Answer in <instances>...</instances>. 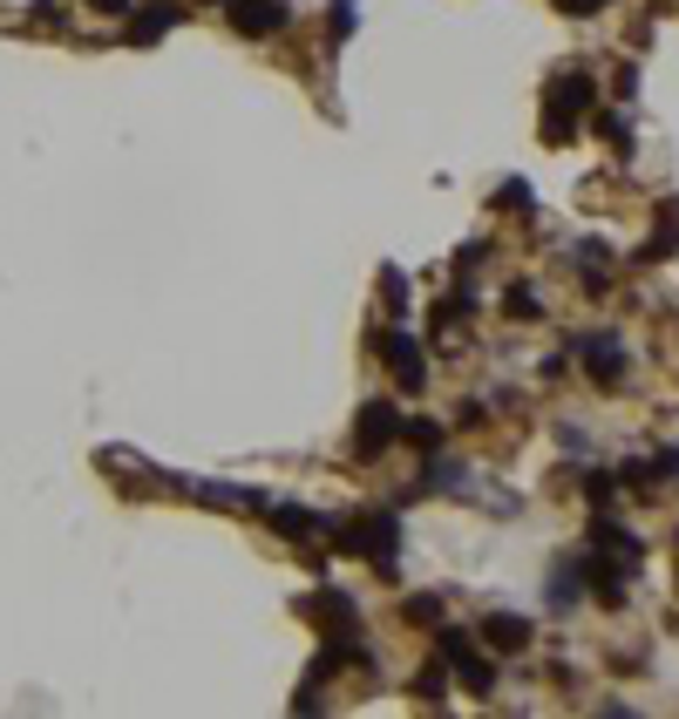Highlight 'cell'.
<instances>
[{
  "label": "cell",
  "instance_id": "8992f818",
  "mask_svg": "<svg viewBox=\"0 0 679 719\" xmlns=\"http://www.w3.org/2000/svg\"><path fill=\"white\" fill-rule=\"evenodd\" d=\"M184 21V8H177V0H150V8L143 14H130V42H164V27H177Z\"/></svg>",
  "mask_w": 679,
  "mask_h": 719
},
{
  "label": "cell",
  "instance_id": "4fadbf2b",
  "mask_svg": "<svg viewBox=\"0 0 679 719\" xmlns=\"http://www.w3.org/2000/svg\"><path fill=\"white\" fill-rule=\"evenodd\" d=\"M408 434H415V449H435V442H442V428H435V421H415Z\"/></svg>",
  "mask_w": 679,
  "mask_h": 719
},
{
  "label": "cell",
  "instance_id": "9a60e30c",
  "mask_svg": "<svg viewBox=\"0 0 679 719\" xmlns=\"http://www.w3.org/2000/svg\"><path fill=\"white\" fill-rule=\"evenodd\" d=\"M89 8H96V14H123V8H130V0H89Z\"/></svg>",
  "mask_w": 679,
  "mask_h": 719
},
{
  "label": "cell",
  "instance_id": "30bf717a",
  "mask_svg": "<svg viewBox=\"0 0 679 719\" xmlns=\"http://www.w3.org/2000/svg\"><path fill=\"white\" fill-rule=\"evenodd\" d=\"M578 272L591 278V286H605V272H612V265H605V245H584V252H578Z\"/></svg>",
  "mask_w": 679,
  "mask_h": 719
},
{
  "label": "cell",
  "instance_id": "3957f363",
  "mask_svg": "<svg viewBox=\"0 0 679 719\" xmlns=\"http://www.w3.org/2000/svg\"><path fill=\"white\" fill-rule=\"evenodd\" d=\"M374 346L387 353V367H394V380H402V387H421V380H428V360H421V340H408V333H381Z\"/></svg>",
  "mask_w": 679,
  "mask_h": 719
},
{
  "label": "cell",
  "instance_id": "5b68a950",
  "mask_svg": "<svg viewBox=\"0 0 679 719\" xmlns=\"http://www.w3.org/2000/svg\"><path fill=\"white\" fill-rule=\"evenodd\" d=\"M231 27L238 34H278L286 27V8H278V0H231Z\"/></svg>",
  "mask_w": 679,
  "mask_h": 719
},
{
  "label": "cell",
  "instance_id": "6da1fadb",
  "mask_svg": "<svg viewBox=\"0 0 679 719\" xmlns=\"http://www.w3.org/2000/svg\"><path fill=\"white\" fill-rule=\"evenodd\" d=\"M591 115V75H557L550 82V109H544V143H565Z\"/></svg>",
  "mask_w": 679,
  "mask_h": 719
},
{
  "label": "cell",
  "instance_id": "5bb4252c",
  "mask_svg": "<svg viewBox=\"0 0 679 719\" xmlns=\"http://www.w3.org/2000/svg\"><path fill=\"white\" fill-rule=\"evenodd\" d=\"M557 8H565V14H598L605 0H557Z\"/></svg>",
  "mask_w": 679,
  "mask_h": 719
},
{
  "label": "cell",
  "instance_id": "ba28073f",
  "mask_svg": "<svg viewBox=\"0 0 679 719\" xmlns=\"http://www.w3.org/2000/svg\"><path fill=\"white\" fill-rule=\"evenodd\" d=\"M490 645H496V652L530 645V624H524V618H490Z\"/></svg>",
  "mask_w": 679,
  "mask_h": 719
},
{
  "label": "cell",
  "instance_id": "277c9868",
  "mask_svg": "<svg viewBox=\"0 0 679 719\" xmlns=\"http://www.w3.org/2000/svg\"><path fill=\"white\" fill-rule=\"evenodd\" d=\"M394 434H402V414H394L387 401H374V408H361V428H353V455H381Z\"/></svg>",
  "mask_w": 679,
  "mask_h": 719
},
{
  "label": "cell",
  "instance_id": "9c48e42d",
  "mask_svg": "<svg viewBox=\"0 0 679 719\" xmlns=\"http://www.w3.org/2000/svg\"><path fill=\"white\" fill-rule=\"evenodd\" d=\"M591 374H598V387H618V346L612 340L591 346Z\"/></svg>",
  "mask_w": 679,
  "mask_h": 719
},
{
  "label": "cell",
  "instance_id": "52a82bcc",
  "mask_svg": "<svg viewBox=\"0 0 679 719\" xmlns=\"http://www.w3.org/2000/svg\"><path fill=\"white\" fill-rule=\"evenodd\" d=\"M306 618H319V624H347L353 631V605L340 590H319V597H306Z\"/></svg>",
  "mask_w": 679,
  "mask_h": 719
},
{
  "label": "cell",
  "instance_id": "7c38bea8",
  "mask_svg": "<svg viewBox=\"0 0 679 719\" xmlns=\"http://www.w3.org/2000/svg\"><path fill=\"white\" fill-rule=\"evenodd\" d=\"M496 204H510V211H530V190H524V184H503V197H496Z\"/></svg>",
  "mask_w": 679,
  "mask_h": 719
},
{
  "label": "cell",
  "instance_id": "7a4b0ae2",
  "mask_svg": "<svg viewBox=\"0 0 679 719\" xmlns=\"http://www.w3.org/2000/svg\"><path fill=\"white\" fill-rule=\"evenodd\" d=\"M394 537H402V523H394V516H368V523H347V530H340V550L374 556V564L387 571V564H394Z\"/></svg>",
  "mask_w": 679,
  "mask_h": 719
},
{
  "label": "cell",
  "instance_id": "8fae6325",
  "mask_svg": "<svg viewBox=\"0 0 679 719\" xmlns=\"http://www.w3.org/2000/svg\"><path fill=\"white\" fill-rule=\"evenodd\" d=\"M537 312H544L537 292H516V286H510V319H537Z\"/></svg>",
  "mask_w": 679,
  "mask_h": 719
}]
</instances>
